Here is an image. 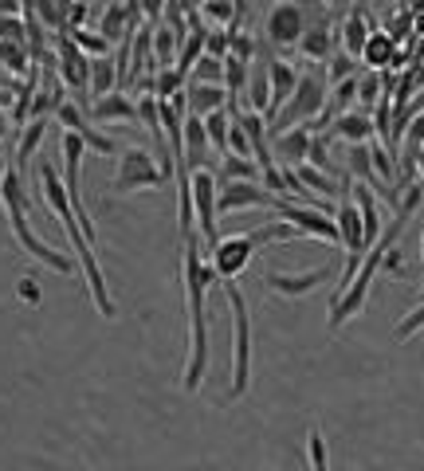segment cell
Here are the masks:
<instances>
[{
    "mask_svg": "<svg viewBox=\"0 0 424 471\" xmlns=\"http://www.w3.org/2000/svg\"><path fill=\"white\" fill-rule=\"evenodd\" d=\"M420 201H424V189L420 185H408L405 193H401V201H397V213H393V220H386V228H381V236L374 240V247L366 252V259H362V267L354 271V279L342 287V291L330 298V330H338V326H346L357 310L366 307V295H369V287H374V279H377V271H381V259H386V252L397 244V236L405 232V225L413 220V213L420 208Z\"/></svg>",
    "mask_w": 424,
    "mask_h": 471,
    "instance_id": "1",
    "label": "cell"
},
{
    "mask_svg": "<svg viewBox=\"0 0 424 471\" xmlns=\"http://www.w3.org/2000/svg\"><path fill=\"white\" fill-rule=\"evenodd\" d=\"M217 283V271L201 256V240H185V303H189V358H185L181 385L185 392H196L208 373V319H205V291Z\"/></svg>",
    "mask_w": 424,
    "mask_h": 471,
    "instance_id": "2",
    "label": "cell"
},
{
    "mask_svg": "<svg viewBox=\"0 0 424 471\" xmlns=\"http://www.w3.org/2000/svg\"><path fill=\"white\" fill-rule=\"evenodd\" d=\"M39 189H44V196H48V208L59 216L63 232H68L71 252L79 256V264H83L87 291H90V298H95L99 314H102V319H114V298H111V291H106V275H102V267H99L95 244H90L87 236H83V228H79V220H75V213H71V201H68V189H63V177H59V173H56V169H51L48 162L39 165Z\"/></svg>",
    "mask_w": 424,
    "mask_h": 471,
    "instance_id": "3",
    "label": "cell"
},
{
    "mask_svg": "<svg viewBox=\"0 0 424 471\" xmlns=\"http://www.w3.org/2000/svg\"><path fill=\"white\" fill-rule=\"evenodd\" d=\"M0 213H5V220L12 225V236H16L20 247H24V252H28L32 259H39L44 267L59 271V275H71V271H75V264H71L68 256L56 252V247L44 244V240H39V236L32 232V225H28V193H24V177H20L16 165L0 173Z\"/></svg>",
    "mask_w": 424,
    "mask_h": 471,
    "instance_id": "4",
    "label": "cell"
},
{
    "mask_svg": "<svg viewBox=\"0 0 424 471\" xmlns=\"http://www.w3.org/2000/svg\"><path fill=\"white\" fill-rule=\"evenodd\" d=\"M224 298L232 310V389L228 401H240L251 385V319H248V298L236 279H224Z\"/></svg>",
    "mask_w": 424,
    "mask_h": 471,
    "instance_id": "5",
    "label": "cell"
},
{
    "mask_svg": "<svg viewBox=\"0 0 424 471\" xmlns=\"http://www.w3.org/2000/svg\"><path fill=\"white\" fill-rule=\"evenodd\" d=\"M326 95H330V83L323 71H302L299 75V87L295 95L287 99V107L280 110V118L268 126V130H291V126H314L318 114L326 107Z\"/></svg>",
    "mask_w": 424,
    "mask_h": 471,
    "instance_id": "6",
    "label": "cell"
},
{
    "mask_svg": "<svg viewBox=\"0 0 424 471\" xmlns=\"http://www.w3.org/2000/svg\"><path fill=\"white\" fill-rule=\"evenodd\" d=\"M154 185H165V173L157 165V157L150 150H122L118 157V169H114V193H138V189H154Z\"/></svg>",
    "mask_w": 424,
    "mask_h": 471,
    "instance_id": "7",
    "label": "cell"
},
{
    "mask_svg": "<svg viewBox=\"0 0 424 471\" xmlns=\"http://www.w3.org/2000/svg\"><path fill=\"white\" fill-rule=\"evenodd\" d=\"M275 213H280L287 225H295L302 232V240L338 244V225H334V216H330V213H323V208L295 204L291 196H275Z\"/></svg>",
    "mask_w": 424,
    "mask_h": 471,
    "instance_id": "8",
    "label": "cell"
},
{
    "mask_svg": "<svg viewBox=\"0 0 424 471\" xmlns=\"http://www.w3.org/2000/svg\"><path fill=\"white\" fill-rule=\"evenodd\" d=\"M256 236L251 232H232V236H220L217 244H212V271H217V279H240L248 271L251 256H256Z\"/></svg>",
    "mask_w": 424,
    "mask_h": 471,
    "instance_id": "9",
    "label": "cell"
},
{
    "mask_svg": "<svg viewBox=\"0 0 424 471\" xmlns=\"http://www.w3.org/2000/svg\"><path fill=\"white\" fill-rule=\"evenodd\" d=\"M189 193H193V225L201 232V240L212 247L220 240L217 236V173L212 169H196L189 177Z\"/></svg>",
    "mask_w": 424,
    "mask_h": 471,
    "instance_id": "10",
    "label": "cell"
},
{
    "mask_svg": "<svg viewBox=\"0 0 424 471\" xmlns=\"http://www.w3.org/2000/svg\"><path fill=\"white\" fill-rule=\"evenodd\" d=\"M56 75L59 83L75 90V102L83 107V95H90V56H83V51L75 47V39L68 32L56 36Z\"/></svg>",
    "mask_w": 424,
    "mask_h": 471,
    "instance_id": "11",
    "label": "cell"
},
{
    "mask_svg": "<svg viewBox=\"0 0 424 471\" xmlns=\"http://www.w3.org/2000/svg\"><path fill=\"white\" fill-rule=\"evenodd\" d=\"M244 208H275V196L260 181H228L217 185V216L244 213Z\"/></svg>",
    "mask_w": 424,
    "mask_h": 471,
    "instance_id": "12",
    "label": "cell"
},
{
    "mask_svg": "<svg viewBox=\"0 0 424 471\" xmlns=\"http://www.w3.org/2000/svg\"><path fill=\"white\" fill-rule=\"evenodd\" d=\"M268 39L275 47H295L299 39H302V32H307V8L302 5H295V0H283V5H275L271 12H268Z\"/></svg>",
    "mask_w": 424,
    "mask_h": 471,
    "instance_id": "13",
    "label": "cell"
},
{
    "mask_svg": "<svg viewBox=\"0 0 424 471\" xmlns=\"http://www.w3.org/2000/svg\"><path fill=\"white\" fill-rule=\"evenodd\" d=\"M299 68L295 63H287V59H271L268 56V78H271V110H268V118H263V122H275V118H280V110L287 107V99L295 95V87H299Z\"/></svg>",
    "mask_w": 424,
    "mask_h": 471,
    "instance_id": "14",
    "label": "cell"
},
{
    "mask_svg": "<svg viewBox=\"0 0 424 471\" xmlns=\"http://www.w3.org/2000/svg\"><path fill=\"white\" fill-rule=\"evenodd\" d=\"M185 107L193 118H205L212 110H232V99L224 83H185Z\"/></svg>",
    "mask_w": 424,
    "mask_h": 471,
    "instance_id": "15",
    "label": "cell"
},
{
    "mask_svg": "<svg viewBox=\"0 0 424 471\" xmlns=\"http://www.w3.org/2000/svg\"><path fill=\"white\" fill-rule=\"evenodd\" d=\"M236 118H240V126H244V134H248V146H251V162L260 165V177L263 173H271L280 162H271V146H268V138H271V130H268V122H263L260 114H240L236 110Z\"/></svg>",
    "mask_w": 424,
    "mask_h": 471,
    "instance_id": "16",
    "label": "cell"
},
{
    "mask_svg": "<svg viewBox=\"0 0 424 471\" xmlns=\"http://www.w3.org/2000/svg\"><path fill=\"white\" fill-rule=\"evenodd\" d=\"M330 271L334 267H314V271H302V275H287V271H268V287L271 291H280V295H287V298H299V295H307V291H314V287H323L326 279H330Z\"/></svg>",
    "mask_w": 424,
    "mask_h": 471,
    "instance_id": "17",
    "label": "cell"
},
{
    "mask_svg": "<svg viewBox=\"0 0 424 471\" xmlns=\"http://www.w3.org/2000/svg\"><path fill=\"white\" fill-rule=\"evenodd\" d=\"M323 134L342 138L346 146H366V141L374 138V118H369V110H346V114H338Z\"/></svg>",
    "mask_w": 424,
    "mask_h": 471,
    "instance_id": "18",
    "label": "cell"
},
{
    "mask_svg": "<svg viewBox=\"0 0 424 471\" xmlns=\"http://www.w3.org/2000/svg\"><path fill=\"white\" fill-rule=\"evenodd\" d=\"M405 59V51H401V44L389 36V32H369V39H366V47H362V63L369 71H381V68H397V63Z\"/></svg>",
    "mask_w": 424,
    "mask_h": 471,
    "instance_id": "19",
    "label": "cell"
},
{
    "mask_svg": "<svg viewBox=\"0 0 424 471\" xmlns=\"http://www.w3.org/2000/svg\"><path fill=\"white\" fill-rule=\"evenodd\" d=\"M90 122H134L138 118V102L126 95V90H111V95H102L90 102Z\"/></svg>",
    "mask_w": 424,
    "mask_h": 471,
    "instance_id": "20",
    "label": "cell"
},
{
    "mask_svg": "<svg viewBox=\"0 0 424 471\" xmlns=\"http://www.w3.org/2000/svg\"><path fill=\"white\" fill-rule=\"evenodd\" d=\"M208 134H205V122L193 114H185V169L196 173V169H208Z\"/></svg>",
    "mask_w": 424,
    "mask_h": 471,
    "instance_id": "21",
    "label": "cell"
},
{
    "mask_svg": "<svg viewBox=\"0 0 424 471\" xmlns=\"http://www.w3.org/2000/svg\"><path fill=\"white\" fill-rule=\"evenodd\" d=\"M311 126H291V130H280L275 138V153H280V165H299L307 162V150H311Z\"/></svg>",
    "mask_w": 424,
    "mask_h": 471,
    "instance_id": "22",
    "label": "cell"
},
{
    "mask_svg": "<svg viewBox=\"0 0 424 471\" xmlns=\"http://www.w3.org/2000/svg\"><path fill=\"white\" fill-rule=\"evenodd\" d=\"M299 47H302V56H307L311 63H330V56H334V36H330V24L326 20L307 24Z\"/></svg>",
    "mask_w": 424,
    "mask_h": 471,
    "instance_id": "23",
    "label": "cell"
},
{
    "mask_svg": "<svg viewBox=\"0 0 424 471\" xmlns=\"http://www.w3.org/2000/svg\"><path fill=\"white\" fill-rule=\"evenodd\" d=\"M369 12L362 8V5H354L350 8V16H346V24H342V51L346 56H354V59H362V47H366V39H369Z\"/></svg>",
    "mask_w": 424,
    "mask_h": 471,
    "instance_id": "24",
    "label": "cell"
},
{
    "mask_svg": "<svg viewBox=\"0 0 424 471\" xmlns=\"http://www.w3.org/2000/svg\"><path fill=\"white\" fill-rule=\"evenodd\" d=\"M0 68L8 71V78L12 75H28L36 63H32V51H28V44L24 39H0Z\"/></svg>",
    "mask_w": 424,
    "mask_h": 471,
    "instance_id": "25",
    "label": "cell"
},
{
    "mask_svg": "<svg viewBox=\"0 0 424 471\" xmlns=\"http://www.w3.org/2000/svg\"><path fill=\"white\" fill-rule=\"evenodd\" d=\"M181 44H185L181 32H174L169 24H154V63L157 68H174Z\"/></svg>",
    "mask_w": 424,
    "mask_h": 471,
    "instance_id": "26",
    "label": "cell"
},
{
    "mask_svg": "<svg viewBox=\"0 0 424 471\" xmlns=\"http://www.w3.org/2000/svg\"><path fill=\"white\" fill-rule=\"evenodd\" d=\"M111 90H118V68L111 56H95L90 59V102L111 95Z\"/></svg>",
    "mask_w": 424,
    "mask_h": 471,
    "instance_id": "27",
    "label": "cell"
},
{
    "mask_svg": "<svg viewBox=\"0 0 424 471\" xmlns=\"http://www.w3.org/2000/svg\"><path fill=\"white\" fill-rule=\"evenodd\" d=\"M248 99H251V114L268 118V110H271V78H268V59H263L260 68L251 71V78H248Z\"/></svg>",
    "mask_w": 424,
    "mask_h": 471,
    "instance_id": "28",
    "label": "cell"
},
{
    "mask_svg": "<svg viewBox=\"0 0 424 471\" xmlns=\"http://www.w3.org/2000/svg\"><path fill=\"white\" fill-rule=\"evenodd\" d=\"M48 122H51V118H32V122L20 130V141H16V169H20V173H24V165L32 162V153L39 150V141H44Z\"/></svg>",
    "mask_w": 424,
    "mask_h": 471,
    "instance_id": "29",
    "label": "cell"
},
{
    "mask_svg": "<svg viewBox=\"0 0 424 471\" xmlns=\"http://www.w3.org/2000/svg\"><path fill=\"white\" fill-rule=\"evenodd\" d=\"M205 122V134H208V146L217 150L220 157L228 153V130H232V110H212L201 118Z\"/></svg>",
    "mask_w": 424,
    "mask_h": 471,
    "instance_id": "30",
    "label": "cell"
},
{
    "mask_svg": "<svg viewBox=\"0 0 424 471\" xmlns=\"http://www.w3.org/2000/svg\"><path fill=\"white\" fill-rule=\"evenodd\" d=\"M260 177V165L251 157H236V153H224L220 157V177L217 185H228V181H256Z\"/></svg>",
    "mask_w": 424,
    "mask_h": 471,
    "instance_id": "31",
    "label": "cell"
},
{
    "mask_svg": "<svg viewBox=\"0 0 424 471\" xmlns=\"http://www.w3.org/2000/svg\"><path fill=\"white\" fill-rule=\"evenodd\" d=\"M381 95H389V87H386V78H381V71H357V102H362L366 110H374Z\"/></svg>",
    "mask_w": 424,
    "mask_h": 471,
    "instance_id": "32",
    "label": "cell"
},
{
    "mask_svg": "<svg viewBox=\"0 0 424 471\" xmlns=\"http://www.w3.org/2000/svg\"><path fill=\"white\" fill-rule=\"evenodd\" d=\"M205 8V20L208 24H217V28H236V20H240V12H244V5L240 0H208V5H201Z\"/></svg>",
    "mask_w": 424,
    "mask_h": 471,
    "instance_id": "33",
    "label": "cell"
},
{
    "mask_svg": "<svg viewBox=\"0 0 424 471\" xmlns=\"http://www.w3.org/2000/svg\"><path fill=\"white\" fill-rule=\"evenodd\" d=\"M369 165H374V173H377V181L386 189L397 181V157L381 146V141H374V138H369ZM397 201H401V196H397Z\"/></svg>",
    "mask_w": 424,
    "mask_h": 471,
    "instance_id": "34",
    "label": "cell"
},
{
    "mask_svg": "<svg viewBox=\"0 0 424 471\" xmlns=\"http://www.w3.org/2000/svg\"><path fill=\"white\" fill-rule=\"evenodd\" d=\"M56 118H59L63 130H71V134H83V130L90 126V118L83 114V107H79L75 99H63L59 107H56Z\"/></svg>",
    "mask_w": 424,
    "mask_h": 471,
    "instance_id": "35",
    "label": "cell"
},
{
    "mask_svg": "<svg viewBox=\"0 0 424 471\" xmlns=\"http://www.w3.org/2000/svg\"><path fill=\"white\" fill-rule=\"evenodd\" d=\"M307 165H314V169H323V173L334 177V157H330V134H311Z\"/></svg>",
    "mask_w": 424,
    "mask_h": 471,
    "instance_id": "36",
    "label": "cell"
},
{
    "mask_svg": "<svg viewBox=\"0 0 424 471\" xmlns=\"http://www.w3.org/2000/svg\"><path fill=\"white\" fill-rule=\"evenodd\" d=\"M177 90H185V75L177 68H157V75H154V99H174Z\"/></svg>",
    "mask_w": 424,
    "mask_h": 471,
    "instance_id": "37",
    "label": "cell"
},
{
    "mask_svg": "<svg viewBox=\"0 0 424 471\" xmlns=\"http://www.w3.org/2000/svg\"><path fill=\"white\" fill-rule=\"evenodd\" d=\"M189 83H224V59L201 56L193 63V71H189Z\"/></svg>",
    "mask_w": 424,
    "mask_h": 471,
    "instance_id": "38",
    "label": "cell"
},
{
    "mask_svg": "<svg viewBox=\"0 0 424 471\" xmlns=\"http://www.w3.org/2000/svg\"><path fill=\"white\" fill-rule=\"evenodd\" d=\"M68 36L75 39V47L83 51V56H90V59H95V56H106V51H111V44H106V39H102L99 32H87V28H71Z\"/></svg>",
    "mask_w": 424,
    "mask_h": 471,
    "instance_id": "39",
    "label": "cell"
},
{
    "mask_svg": "<svg viewBox=\"0 0 424 471\" xmlns=\"http://www.w3.org/2000/svg\"><path fill=\"white\" fill-rule=\"evenodd\" d=\"M354 75H357V59L346 56V51H334V56H330V68H326V83L334 87L342 78H354Z\"/></svg>",
    "mask_w": 424,
    "mask_h": 471,
    "instance_id": "40",
    "label": "cell"
},
{
    "mask_svg": "<svg viewBox=\"0 0 424 471\" xmlns=\"http://www.w3.org/2000/svg\"><path fill=\"white\" fill-rule=\"evenodd\" d=\"M260 51V44L256 39H251L248 32H228V56H236V59H244V63H251V56H256Z\"/></svg>",
    "mask_w": 424,
    "mask_h": 471,
    "instance_id": "41",
    "label": "cell"
},
{
    "mask_svg": "<svg viewBox=\"0 0 424 471\" xmlns=\"http://www.w3.org/2000/svg\"><path fill=\"white\" fill-rule=\"evenodd\" d=\"M307 455H311V467L314 471H330V452H326V440H323V432H311V440H307Z\"/></svg>",
    "mask_w": 424,
    "mask_h": 471,
    "instance_id": "42",
    "label": "cell"
},
{
    "mask_svg": "<svg viewBox=\"0 0 424 471\" xmlns=\"http://www.w3.org/2000/svg\"><path fill=\"white\" fill-rule=\"evenodd\" d=\"M205 56L212 59H228V28H205Z\"/></svg>",
    "mask_w": 424,
    "mask_h": 471,
    "instance_id": "43",
    "label": "cell"
},
{
    "mask_svg": "<svg viewBox=\"0 0 424 471\" xmlns=\"http://www.w3.org/2000/svg\"><path fill=\"white\" fill-rule=\"evenodd\" d=\"M420 330H424V303H417L413 310H408L405 319L397 322V330H393V334H397V338H401V342H405V338H413V334H420Z\"/></svg>",
    "mask_w": 424,
    "mask_h": 471,
    "instance_id": "44",
    "label": "cell"
},
{
    "mask_svg": "<svg viewBox=\"0 0 424 471\" xmlns=\"http://www.w3.org/2000/svg\"><path fill=\"white\" fill-rule=\"evenodd\" d=\"M79 138H83V146H87V150H95V153H114V138H106L102 130H95V122H90Z\"/></svg>",
    "mask_w": 424,
    "mask_h": 471,
    "instance_id": "45",
    "label": "cell"
},
{
    "mask_svg": "<svg viewBox=\"0 0 424 471\" xmlns=\"http://www.w3.org/2000/svg\"><path fill=\"white\" fill-rule=\"evenodd\" d=\"M0 39H24V44H28V24H24V16H0Z\"/></svg>",
    "mask_w": 424,
    "mask_h": 471,
    "instance_id": "46",
    "label": "cell"
},
{
    "mask_svg": "<svg viewBox=\"0 0 424 471\" xmlns=\"http://www.w3.org/2000/svg\"><path fill=\"white\" fill-rule=\"evenodd\" d=\"M169 0H138V8H142V16H150V20H162V12H165Z\"/></svg>",
    "mask_w": 424,
    "mask_h": 471,
    "instance_id": "47",
    "label": "cell"
},
{
    "mask_svg": "<svg viewBox=\"0 0 424 471\" xmlns=\"http://www.w3.org/2000/svg\"><path fill=\"white\" fill-rule=\"evenodd\" d=\"M28 0H0V16H24Z\"/></svg>",
    "mask_w": 424,
    "mask_h": 471,
    "instance_id": "48",
    "label": "cell"
},
{
    "mask_svg": "<svg viewBox=\"0 0 424 471\" xmlns=\"http://www.w3.org/2000/svg\"><path fill=\"white\" fill-rule=\"evenodd\" d=\"M8 130H12V118H8L5 107H0V138H8Z\"/></svg>",
    "mask_w": 424,
    "mask_h": 471,
    "instance_id": "49",
    "label": "cell"
},
{
    "mask_svg": "<svg viewBox=\"0 0 424 471\" xmlns=\"http://www.w3.org/2000/svg\"><path fill=\"white\" fill-rule=\"evenodd\" d=\"M20 287H24V298H32V303H36V298H39V295H36V283H32V279H24Z\"/></svg>",
    "mask_w": 424,
    "mask_h": 471,
    "instance_id": "50",
    "label": "cell"
},
{
    "mask_svg": "<svg viewBox=\"0 0 424 471\" xmlns=\"http://www.w3.org/2000/svg\"><path fill=\"white\" fill-rule=\"evenodd\" d=\"M0 107L12 110V90H5V87H0Z\"/></svg>",
    "mask_w": 424,
    "mask_h": 471,
    "instance_id": "51",
    "label": "cell"
},
{
    "mask_svg": "<svg viewBox=\"0 0 424 471\" xmlns=\"http://www.w3.org/2000/svg\"><path fill=\"white\" fill-rule=\"evenodd\" d=\"M0 87H5V90H12V83H8V71H5V68H0Z\"/></svg>",
    "mask_w": 424,
    "mask_h": 471,
    "instance_id": "52",
    "label": "cell"
},
{
    "mask_svg": "<svg viewBox=\"0 0 424 471\" xmlns=\"http://www.w3.org/2000/svg\"><path fill=\"white\" fill-rule=\"evenodd\" d=\"M397 5H401V8H417V0H397Z\"/></svg>",
    "mask_w": 424,
    "mask_h": 471,
    "instance_id": "53",
    "label": "cell"
},
{
    "mask_svg": "<svg viewBox=\"0 0 424 471\" xmlns=\"http://www.w3.org/2000/svg\"><path fill=\"white\" fill-rule=\"evenodd\" d=\"M420 256H424V236H420ZM420 303H424V287H420Z\"/></svg>",
    "mask_w": 424,
    "mask_h": 471,
    "instance_id": "54",
    "label": "cell"
},
{
    "mask_svg": "<svg viewBox=\"0 0 424 471\" xmlns=\"http://www.w3.org/2000/svg\"><path fill=\"white\" fill-rule=\"evenodd\" d=\"M326 5H330V8H334V5H342V0H326Z\"/></svg>",
    "mask_w": 424,
    "mask_h": 471,
    "instance_id": "55",
    "label": "cell"
},
{
    "mask_svg": "<svg viewBox=\"0 0 424 471\" xmlns=\"http://www.w3.org/2000/svg\"><path fill=\"white\" fill-rule=\"evenodd\" d=\"M83 5H90V0H83Z\"/></svg>",
    "mask_w": 424,
    "mask_h": 471,
    "instance_id": "56",
    "label": "cell"
},
{
    "mask_svg": "<svg viewBox=\"0 0 424 471\" xmlns=\"http://www.w3.org/2000/svg\"><path fill=\"white\" fill-rule=\"evenodd\" d=\"M420 153H424V146H420Z\"/></svg>",
    "mask_w": 424,
    "mask_h": 471,
    "instance_id": "57",
    "label": "cell"
}]
</instances>
